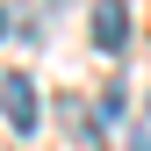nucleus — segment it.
Here are the masks:
<instances>
[{"label": "nucleus", "instance_id": "f257e3e1", "mask_svg": "<svg viewBox=\"0 0 151 151\" xmlns=\"http://www.w3.org/2000/svg\"><path fill=\"white\" fill-rule=\"evenodd\" d=\"M0 115L14 129H36L43 122V101H36V79L29 72H0Z\"/></svg>", "mask_w": 151, "mask_h": 151}, {"label": "nucleus", "instance_id": "20e7f679", "mask_svg": "<svg viewBox=\"0 0 151 151\" xmlns=\"http://www.w3.org/2000/svg\"><path fill=\"white\" fill-rule=\"evenodd\" d=\"M0 29H7V14H0Z\"/></svg>", "mask_w": 151, "mask_h": 151}, {"label": "nucleus", "instance_id": "f03ea898", "mask_svg": "<svg viewBox=\"0 0 151 151\" xmlns=\"http://www.w3.org/2000/svg\"><path fill=\"white\" fill-rule=\"evenodd\" d=\"M122 43H129V7H122V0H93V50L115 58Z\"/></svg>", "mask_w": 151, "mask_h": 151}, {"label": "nucleus", "instance_id": "7ed1b4c3", "mask_svg": "<svg viewBox=\"0 0 151 151\" xmlns=\"http://www.w3.org/2000/svg\"><path fill=\"white\" fill-rule=\"evenodd\" d=\"M129 151H151V129H144V137H137V144H129Z\"/></svg>", "mask_w": 151, "mask_h": 151}]
</instances>
